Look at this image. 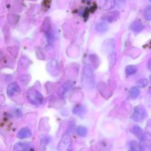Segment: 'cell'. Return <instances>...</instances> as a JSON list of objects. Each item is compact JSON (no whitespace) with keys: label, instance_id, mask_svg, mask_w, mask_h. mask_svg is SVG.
I'll return each instance as SVG.
<instances>
[{"label":"cell","instance_id":"6da1fadb","mask_svg":"<svg viewBox=\"0 0 151 151\" xmlns=\"http://www.w3.org/2000/svg\"><path fill=\"white\" fill-rule=\"evenodd\" d=\"M82 83L86 88H93L94 86V76L92 68L86 64L82 71Z\"/></svg>","mask_w":151,"mask_h":151},{"label":"cell","instance_id":"7a4b0ae2","mask_svg":"<svg viewBox=\"0 0 151 151\" xmlns=\"http://www.w3.org/2000/svg\"><path fill=\"white\" fill-rule=\"evenodd\" d=\"M27 97L28 101L35 106L41 105L44 102V97L41 95V93L34 88H30L28 90L27 92Z\"/></svg>","mask_w":151,"mask_h":151},{"label":"cell","instance_id":"3957f363","mask_svg":"<svg viewBox=\"0 0 151 151\" xmlns=\"http://www.w3.org/2000/svg\"><path fill=\"white\" fill-rule=\"evenodd\" d=\"M58 151H73L72 141L70 135L68 133H65L62 137L60 142L58 145Z\"/></svg>","mask_w":151,"mask_h":151},{"label":"cell","instance_id":"277c9868","mask_svg":"<svg viewBox=\"0 0 151 151\" xmlns=\"http://www.w3.org/2000/svg\"><path fill=\"white\" fill-rule=\"evenodd\" d=\"M146 117H147V111L145 107L142 106H137L131 115V119L137 122H142Z\"/></svg>","mask_w":151,"mask_h":151},{"label":"cell","instance_id":"5b68a950","mask_svg":"<svg viewBox=\"0 0 151 151\" xmlns=\"http://www.w3.org/2000/svg\"><path fill=\"white\" fill-rule=\"evenodd\" d=\"M21 92V88L20 86L18 84V83L13 82L11 83L8 85L7 88V95L9 97H13L16 94H19Z\"/></svg>","mask_w":151,"mask_h":151},{"label":"cell","instance_id":"8992f818","mask_svg":"<svg viewBox=\"0 0 151 151\" xmlns=\"http://www.w3.org/2000/svg\"><path fill=\"white\" fill-rule=\"evenodd\" d=\"M140 141V151H151V139L150 137L145 135Z\"/></svg>","mask_w":151,"mask_h":151},{"label":"cell","instance_id":"52a82bcc","mask_svg":"<svg viewBox=\"0 0 151 151\" xmlns=\"http://www.w3.org/2000/svg\"><path fill=\"white\" fill-rule=\"evenodd\" d=\"M116 0H101L102 7L104 10H111L115 7Z\"/></svg>","mask_w":151,"mask_h":151},{"label":"cell","instance_id":"ba28073f","mask_svg":"<svg viewBox=\"0 0 151 151\" xmlns=\"http://www.w3.org/2000/svg\"><path fill=\"white\" fill-rule=\"evenodd\" d=\"M144 27V24L139 20L134 22L131 24V26H130V29L132 31H134V32H137V33L140 32L142 30H143Z\"/></svg>","mask_w":151,"mask_h":151},{"label":"cell","instance_id":"9c48e42d","mask_svg":"<svg viewBox=\"0 0 151 151\" xmlns=\"http://www.w3.org/2000/svg\"><path fill=\"white\" fill-rule=\"evenodd\" d=\"M32 136V132L30 130L27 128H22L20 131L18 133V137L21 139H24L29 138Z\"/></svg>","mask_w":151,"mask_h":151},{"label":"cell","instance_id":"30bf717a","mask_svg":"<svg viewBox=\"0 0 151 151\" xmlns=\"http://www.w3.org/2000/svg\"><path fill=\"white\" fill-rule=\"evenodd\" d=\"M119 13L116 11H114L112 12V13H109L106 15H105V16H103V19L109 22H114V21H116V19L119 18Z\"/></svg>","mask_w":151,"mask_h":151},{"label":"cell","instance_id":"8fae6325","mask_svg":"<svg viewBox=\"0 0 151 151\" xmlns=\"http://www.w3.org/2000/svg\"><path fill=\"white\" fill-rule=\"evenodd\" d=\"M140 94V89L138 87H133L129 91V96L132 100L137 99Z\"/></svg>","mask_w":151,"mask_h":151},{"label":"cell","instance_id":"7c38bea8","mask_svg":"<svg viewBox=\"0 0 151 151\" xmlns=\"http://www.w3.org/2000/svg\"><path fill=\"white\" fill-rule=\"evenodd\" d=\"M95 29L100 33H103V32H106L108 30V25L105 22L98 23L96 25Z\"/></svg>","mask_w":151,"mask_h":151},{"label":"cell","instance_id":"4fadbf2b","mask_svg":"<svg viewBox=\"0 0 151 151\" xmlns=\"http://www.w3.org/2000/svg\"><path fill=\"white\" fill-rule=\"evenodd\" d=\"M132 132L134 133V134H136V135L138 137V138L140 139V140H141L143 138V137L145 136V134H143L142 132V130L141 128H140L139 126H138V125H134V128H133L132 129Z\"/></svg>","mask_w":151,"mask_h":151},{"label":"cell","instance_id":"5bb4252c","mask_svg":"<svg viewBox=\"0 0 151 151\" xmlns=\"http://www.w3.org/2000/svg\"><path fill=\"white\" fill-rule=\"evenodd\" d=\"M137 72V67L134 65H130L128 66L125 69V74L127 76H131V75H134Z\"/></svg>","mask_w":151,"mask_h":151},{"label":"cell","instance_id":"9a60e30c","mask_svg":"<svg viewBox=\"0 0 151 151\" xmlns=\"http://www.w3.org/2000/svg\"><path fill=\"white\" fill-rule=\"evenodd\" d=\"M77 133H78V135L80 137H84L87 135V133H88V131H87V128L84 126H79L77 128Z\"/></svg>","mask_w":151,"mask_h":151},{"label":"cell","instance_id":"2e32d148","mask_svg":"<svg viewBox=\"0 0 151 151\" xmlns=\"http://www.w3.org/2000/svg\"><path fill=\"white\" fill-rule=\"evenodd\" d=\"M144 17L146 20L151 21V6H148L145 9Z\"/></svg>","mask_w":151,"mask_h":151},{"label":"cell","instance_id":"e0dca14e","mask_svg":"<svg viewBox=\"0 0 151 151\" xmlns=\"http://www.w3.org/2000/svg\"><path fill=\"white\" fill-rule=\"evenodd\" d=\"M147 83H148V81H147V79H142L139 81L138 84L140 87H142H142L146 86V85L147 84Z\"/></svg>","mask_w":151,"mask_h":151},{"label":"cell","instance_id":"ac0fdd59","mask_svg":"<svg viewBox=\"0 0 151 151\" xmlns=\"http://www.w3.org/2000/svg\"><path fill=\"white\" fill-rule=\"evenodd\" d=\"M113 59L114 60H116V55L114 52H111L110 55L109 56V62H110L111 64H112V60H113Z\"/></svg>","mask_w":151,"mask_h":151},{"label":"cell","instance_id":"d6986e66","mask_svg":"<svg viewBox=\"0 0 151 151\" xmlns=\"http://www.w3.org/2000/svg\"><path fill=\"white\" fill-rule=\"evenodd\" d=\"M18 151H32L29 148L26 147H19V150Z\"/></svg>","mask_w":151,"mask_h":151},{"label":"cell","instance_id":"ffe728a7","mask_svg":"<svg viewBox=\"0 0 151 151\" xmlns=\"http://www.w3.org/2000/svg\"><path fill=\"white\" fill-rule=\"evenodd\" d=\"M147 66H148L149 69H150V70H151V58L150 59V60H149L148 63H147Z\"/></svg>","mask_w":151,"mask_h":151},{"label":"cell","instance_id":"44dd1931","mask_svg":"<svg viewBox=\"0 0 151 151\" xmlns=\"http://www.w3.org/2000/svg\"><path fill=\"white\" fill-rule=\"evenodd\" d=\"M129 151H137L136 150H129Z\"/></svg>","mask_w":151,"mask_h":151},{"label":"cell","instance_id":"7402d4cb","mask_svg":"<svg viewBox=\"0 0 151 151\" xmlns=\"http://www.w3.org/2000/svg\"><path fill=\"white\" fill-rule=\"evenodd\" d=\"M150 81H151V76L150 77Z\"/></svg>","mask_w":151,"mask_h":151},{"label":"cell","instance_id":"603a6c76","mask_svg":"<svg viewBox=\"0 0 151 151\" xmlns=\"http://www.w3.org/2000/svg\"><path fill=\"white\" fill-rule=\"evenodd\" d=\"M150 2H151V0H150Z\"/></svg>","mask_w":151,"mask_h":151}]
</instances>
